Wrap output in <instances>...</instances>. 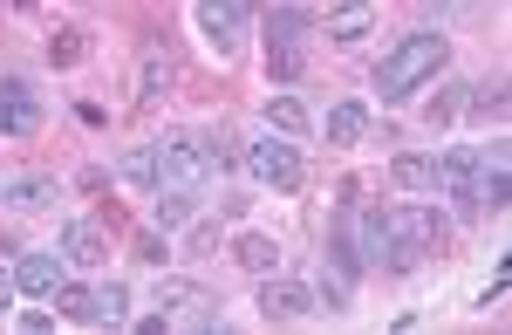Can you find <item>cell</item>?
<instances>
[{"instance_id":"12","label":"cell","mask_w":512,"mask_h":335,"mask_svg":"<svg viewBox=\"0 0 512 335\" xmlns=\"http://www.w3.org/2000/svg\"><path fill=\"white\" fill-rule=\"evenodd\" d=\"M55 199H62V185L48 171H28V178H7L0 185V212H48Z\"/></svg>"},{"instance_id":"15","label":"cell","mask_w":512,"mask_h":335,"mask_svg":"<svg viewBox=\"0 0 512 335\" xmlns=\"http://www.w3.org/2000/svg\"><path fill=\"white\" fill-rule=\"evenodd\" d=\"M164 89H171V48H151L144 55V76H137V110H158Z\"/></svg>"},{"instance_id":"23","label":"cell","mask_w":512,"mask_h":335,"mask_svg":"<svg viewBox=\"0 0 512 335\" xmlns=\"http://www.w3.org/2000/svg\"><path fill=\"white\" fill-rule=\"evenodd\" d=\"M55 315H62V322H96V288L62 281V288H55Z\"/></svg>"},{"instance_id":"21","label":"cell","mask_w":512,"mask_h":335,"mask_svg":"<svg viewBox=\"0 0 512 335\" xmlns=\"http://www.w3.org/2000/svg\"><path fill=\"white\" fill-rule=\"evenodd\" d=\"M198 212V185H164L158 192V233H178Z\"/></svg>"},{"instance_id":"4","label":"cell","mask_w":512,"mask_h":335,"mask_svg":"<svg viewBox=\"0 0 512 335\" xmlns=\"http://www.w3.org/2000/svg\"><path fill=\"white\" fill-rule=\"evenodd\" d=\"M246 171H253L267 192H301V185H308V158H301L294 137H260V144H246Z\"/></svg>"},{"instance_id":"16","label":"cell","mask_w":512,"mask_h":335,"mask_svg":"<svg viewBox=\"0 0 512 335\" xmlns=\"http://www.w3.org/2000/svg\"><path fill=\"white\" fill-rule=\"evenodd\" d=\"M233 260L246 267V274H274V267H280V240H274V233H239Z\"/></svg>"},{"instance_id":"27","label":"cell","mask_w":512,"mask_h":335,"mask_svg":"<svg viewBox=\"0 0 512 335\" xmlns=\"http://www.w3.org/2000/svg\"><path fill=\"white\" fill-rule=\"evenodd\" d=\"M130 253H137L144 267H158V260H164L171 247H164V233H137V247H130Z\"/></svg>"},{"instance_id":"1","label":"cell","mask_w":512,"mask_h":335,"mask_svg":"<svg viewBox=\"0 0 512 335\" xmlns=\"http://www.w3.org/2000/svg\"><path fill=\"white\" fill-rule=\"evenodd\" d=\"M444 69H451V42L431 35V28H417V35L396 42V55L376 62V96H383V103H410V96L424 83H437Z\"/></svg>"},{"instance_id":"19","label":"cell","mask_w":512,"mask_h":335,"mask_svg":"<svg viewBox=\"0 0 512 335\" xmlns=\"http://www.w3.org/2000/svg\"><path fill=\"white\" fill-rule=\"evenodd\" d=\"M328 144H362V137H369V110H362V103H328Z\"/></svg>"},{"instance_id":"14","label":"cell","mask_w":512,"mask_h":335,"mask_svg":"<svg viewBox=\"0 0 512 335\" xmlns=\"http://www.w3.org/2000/svg\"><path fill=\"white\" fill-rule=\"evenodd\" d=\"M267 124H274L280 137H308L315 117H308V103H301L294 89H274V96H267Z\"/></svg>"},{"instance_id":"3","label":"cell","mask_w":512,"mask_h":335,"mask_svg":"<svg viewBox=\"0 0 512 335\" xmlns=\"http://www.w3.org/2000/svg\"><path fill=\"white\" fill-rule=\"evenodd\" d=\"M158 322L164 335H198V329H219V294L205 281H158Z\"/></svg>"},{"instance_id":"26","label":"cell","mask_w":512,"mask_h":335,"mask_svg":"<svg viewBox=\"0 0 512 335\" xmlns=\"http://www.w3.org/2000/svg\"><path fill=\"white\" fill-rule=\"evenodd\" d=\"M96 322H110V329H123V322H130V288H123V281L96 288Z\"/></svg>"},{"instance_id":"11","label":"cell","mask_w":512,"mask_h":335,"mask_svg":"<svg viewBox=\"0 0 512 335\" xmlns=\"http://www.w3.org/2000/svg\"><path fill=\"white\" fill-rule=\"evenodd\" d=\"M62 281H69V260L62 253H21L14 260V288L28 294V301H55Z\"/></svg>"},{"instance_id":"20","label":"cell","mask_w":512,"mask_h":335,"mask_svg":"<svg viewBox=\"0 0 512 335\" xmlns=\"http://www.w3.org/2000/svg\"><path fill=\"white\" fill-rule=\"evenodd\" d=\"M390 178L403 185V192H437V158H424V151H396Z\"/></svg>"},{"instance_id":"8","label":"cell","mask_w":512,"mask_h":335,"mask_svg":"<svg viewBox=\"0 0 512 335\" xmlns=\"http://www.w3.org/2000/svg\"><path fill=\"white\" fill-rule=\"evenodd\" d=\"M315 308H321L315 288H308V281H294V274H280V267L260 281V315H267V322H308Z\"/></svg>"},{"instance_id":"13","label":"cell","mask_w":512,"mask_h":335,"mask_svg":"<svg viewBox=\"0 0 512 335\" xmlns=\"http://www.w3.org/2000/svg\"><path fill=\"white\" fill-rule=\"evenodd\" d=\"M376 28V0H335L328 7V42H362Z\"/></svg>"},{"instance_id":"22","label":"cell","mask_w":512,"mask_h":335,"mask_svg":"<svg viewBox=\"0 0 512 335\" xmlns=\"http://www.w3.org/2000/svg\"><path fill=\"white\" fill-rule=\"evenodd\" d=\"M117 178H123V185H137V192H158V151H151V144L123 151V158H117Z\"/></svg>"},{"instance_id":"7","label":"cell","mask_w":512,"mask_h":335,"mask_svg":"<svg viewBox=\"0 0 512 335\" xmlns=\"http://www.w3.org/2000/svg\"><path fill=\"white\" fill-rule=\"evenodd\" d=\"M301 35H308V14L274 7V21H267V76L274 83H294L301 76Z\"/></svg>"},{"instance_id":"10","label":"cell","mask_w":512,"mask_h":335,"mask_svg":"<svg viewBox=\"0 0 512 335\" xmlns=\"http://www.w3.org/2000/svg\"><path fill=\"white\" fill-rule=\"evenodd\" d=\"M62 260H69V267H103V260H110V226H103V212L62 226Z\"/></svg>"},{"instance_id":"25","label":"cell","mask_w":512,"mask_h":335,"mask_svg":"<svg viewBox=\"0 0 512 335\" xmlns=\"http://www.w3.org/2000/svg\"><path fill=\"white\" fill-rule=\"evenodd\" d=\"M82 55H89V28H55V35H48V62H55V69H76Z\"/></svg>"},{"instance_id":"6","label":"cell","mask_w":512,"mask_h":335,"mask_svg":"<svg viewBox=\"0 0 512 335\" xmlns=\"http://www.w3.org/2000/svg\"><path fill=\"white\" fill-rule=\"evenodd\" d=\"M192 21L219 62L239 55V42H246V0H192Z\"/></svg>"},{"instance_id":"17","label":"cell","mask_w":512,"mask_h":335,"mask_svg":"<svg viewBox=\"0 0 512 335\" xmlns=\"http://www.w3.org/2000/svg\"><path fill=\"white\" fill-rule=\"evenodd\" d=\"M198 144H205L212 171H233V165H246V144L233 137V124H205V130H198Z\"/></svg>"},{"instance_id":"5","label":"cell","mask_w":512,"mask_h":335,"mask_svg":"<svg viewBox=\"0 0 512 335\" xmlns=\"http://www.w3.org/2000/svg\"><path fill=\"white\" fill-rule=\"evenodd\" d=\"M151 151H158V192L164 185H205L212 178V158H205L198 130H164Z\"/></svg>"},{"instance_id":"9","label":"cell","mask_w":512,"mask_h":335,"mask_svg":"<svg viewBox=\"0 0 512 335\" xmlns=\"http://www.w3.org/2000/svg\"><path fill=\"white\" fill-rule=\"evenodd\" d=\"M41 89L28 76H0V137H35L41 130Z\"/></svg>"},{"instance_id":"24","label":"cell","mask_w":512,"mask_h":335,"mask_svg":"<svg viewBox=\"0 0 512 335\" xmlns=\"http://www.w3.org/2000/svg\"><path fill=\"white\" fill-rule=\"evenodd\" d=\"M465 110H472L478 124H492V130H506V83H485L465 96Z\"/></svg>"},{"instance_id":"2","label":"cell","mask_w":512,"mask_h":335,"mask_svg":"<svg viewBox=\"0 0 512 335\" xmlns=\"http://www.w3.org/2000/svg\"><path fill=\"white\" fill-rule=\"evenodd\" d=\"M383 226H390V274H410L431 247H444V212L431 206H383Z\"/></svg>"},{"instance_id":"28","label":"cell","mask_w":512,"mask_h":335,"mask_svg":"<svg viewBox=\"0 0 512 335\" xmlns=\"http://www.w3.org/2000/svg\"><path fill=\"white\" fill-rule=\"evenodd\" d=\"M14 294H21V288H14V267H0V315L14 308Z\"/></svg>"},{"instance_id":"18","label":"cell","mask_w":512,"mask_h":335,"mask_svg":"<svg viewBox=\"0 0 512 335\" xmlns=\"http://www.w3.org/2000/svg\"><path fill=\"white\" fill-rule=\"evenodd\" d=\"M465 96H472L465 83H444V89H431V96H424V124H431V130H451L458 117H465Z\"/></svg>"}]
</instances>
